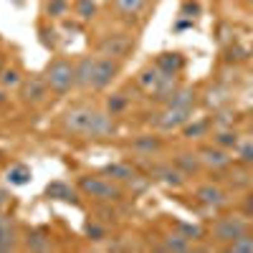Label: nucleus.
Segmentation results:
<instances>
[{
    "instance_id": "1",
    "label": "nucleus",
    "mask_w": 253,
    "mask_h": 253,
    "mask_svg": "<svg viewBox=\"0 0 253 253\" xmlns=\"http://www.w3.org/2000/svg\"><path fill=\"white\" fill-rule=\"evenodd\" d=\"M76 190L99 205H114L122 203L126 198V187H122L119 182H114L109 175H96V172H86V175H79L76 180Z\"/></svg>"
},
{
    "instance_id": "2",
    "label": "nucleus",
    "mask_w": 253,
    "mask_h": 253,
    "mask_svg": "<svg viewBox=\"0 0 253 253\" xmlns=\"http://www.w3.org/2000/svg\"><path fill=\"white\" fill-rule=\"evenodd\" d=\"M43 76L53 96H66L71 94V89H76V63L66 56H53Z\"/></svg>"
},
{
    "instance_id": "3",
    "label": "nucleus",
    "mask_w": 253,
    "mask_h": 253,
    "mask_svg": "<svg viewBox=\"0 0 253 253\" xmlns=\"http://www.w3.org/2000/svg\"><path fill=\"white\" fill-rule=\"evenodd\" d=\"M99 109H94L91 104H76V107L66 109L61 117V129L71 134V137H84L89 139V132L94 126V119H96Z\"/></svg>"
},
{
    "instance_id": "4",
    "label": "nucleus",
    "mask_w": 253,
    "mask_h": 253,
    "mask_svg": "<svg viewBox=\"0 0 253 253\" xmlns=\"http://www.w3.org/2000/svg\"><path fill=\"white\" fill-rule=\"evenodd\" d=\"M248 230H253V225H251V220L246 215H220L213 223L210 236H213L215 243L228 246V243H233L236 238H241L243 233H248Z\"/></svg>"
},
{
    "instance_id": "5",
    "label": "nucleus",
    "mask_w": 253,
    "mask_h": 253,
    "mask_svg": "<svg viewBox=\"0 0 253 253\" xmlns=\"http://www.w3.org/2000/svg\"><path fill=\"white\" fill-rule=\"evenodd\" d=\"M18 96H20V104L26 107H43L51 96V89L46 84V76L43 74H31L23 79V84L18 86Z\"/></svg>"
},
{
    "instance_id": "6",
    "label": "nucleus",
    "mask_w": 253,
    "mask_h": 253,
    "mask_svg": "<svg viewBox=\"0 0 253 253\" xmlns=\"http://www.w3.org/2000/svg\"><path fill=\"white\" fill-rule=\"evenodd\" d=\"M134 48V38L129 33H104L96 41V53L99 56H109L117 61H124Z\"/></svg>"
},
{
    "instance_id": "7",
    "label": "nucleus",
    "mask_w": 253,
    "mask_h": 253,
    "mask_svg": "<svg viewBox=\"0 0 253 253\" xmlns=\"http://www.w3.org/2000/svg\"><path fill=\"white\" fill-rule=\"evenodd\" d=\"M119 74H122V61L109 58V56H99V53H96L94 79H91V91H107L112 84L117 81Z\"/></svg>"
},
{
    "instance_id": "8",
    "label": "nucleus",
    "mask_w": 253,
    "mask_h": 253,
    "mask_svg": "<svg viewBox=\"0 0 253 253\" xmlns=\"http://www.w3.org/2000/svg\"><path fill=\"white\" fill-rule=\"evenodd\" d=\"M104 175H109L122 187H134V190L144 187V177H142V172L132 162H112V165L104 167Z\"/></svg>"
},
{
    "instance_id": "9",
    "label": "nucleus",
    "mask_w": 253,
    "mask_h": 253,
    "mask_svg": "<svg viewBox=\"0 0 253 253\" xmlns=\"http://www.w3.org/2000/svg\"><path fill=\"white\" fill-rule=\"evenodd\" d=\"M198 155L203 160L205 170H213V172H225V170H230V165H233L230 152L223 150V147H218V144H203L198 150Z\"/></svg>"
},
{
    "instance_id": "10",
    "label": "nucleus",
    "mask_w": 253,
    "mask_h": 253,
    "mask_svg": "<svg viewBox=\"0 0 253 253\" xmlns=\"http://www.w3.org/2000/svg\"><path fill=\"white\" fill-rule=\"evenodd\" d=\"M190 119H193V109L165 104V109L157 114V126L162 132H175V129H182Z\"/></svg>"
},
{
    "instance_id": "11",
    "label": "nucleus",
    "mask_w": 253,
    "mask_h": 253,
    "mask_svg": "<svg viewBox=\"0 0 253 253\" xmlns=\"http://www.w3.org/2000/svg\"><path fill=\"white\" fill-rule=\"evenodd\" d=\"M195 200L210 210H218V208L228 205V190L218 182H200L195 187Z\"/></svg>"
},
{
    "instance_id": "12",
    "label": "nucleus",
    "mask_w": 253,
    "mask_h": 253,
    "mask_svg": "<svg viewBox=\"0 0 253 253\" xmlns=\"http://www.w3.org/2000/svg\"><path fill=\"white\" fill-rule=\"evenodd\" d=\"M152 177L157 182H162L165 187H175V190L185 185V175L175 167V162H160V165H155L152 167Z\"/></svg>"
},
{
    "instance_id": "13",
    "label": "nucleus",
    "mask_w": 253,
    "mask_h": 253,
    "mask_svg": "<svg viewBox=\"0 0 253 253\" xmlns=\"http://www.w3.org/2000/svg\"><path fill=\"white\" fill-rule=\"evenodd\" d=\"M76 63V89L79 91H89L91 89V79H94V63L96 53H86L74 61Z\"/></svg>"
},
{
    "instance_id": "14",
    "label": "nucleus",
    "mask_w": 253,
    "mask_h": 253,
    "mask_svg": "<svg viewBox=\"0 0 253 253\" xmlns=\"http://www.w3.org/2000/svg\"><path fill=\"white\" fill-rule=\"evenodd\" d=\"M155 66L165 74V76H180L185 69V56L180 51H162L155 58Z\"/></svg>"
},
{
    "instance_id": "15",
    "label": "nucleus",
    "mask_w": 253,
    "mask_h": 253,
    "mask_svg": "<svg viewBox=\"0 0 253 253\" xmlns=\"http://www.w3.org/2000/svg\"><path fill=\"white\" fill-rule=\"evenodd\" d=\"M117 132H119L117 117H112V114H107V112H99L96 119H94L91 132H89V139H112Z\"/></svg>"
},
{
    "instance_id": "16",
    "label": "nucleus",
    "mask_w": 253,
    "mask_h": 253,
    "mask_svg": "<svg viewBox=\"0 0 253 253\" xmlns=\"http://www.w3.org/2000/svg\"><path fill=\"white\" fill-rule=\"evenodd\" d=\"M150 5V0H112V8L119 18H124L126 23H132V20L142 18V13L147 10Z\"/></svg>"
},
{
    "instance_id": "17",
    "label": "nucleus",
    "mask_w": 253,
    "mask_h": 253,
    "mask_svg": "<svg viewBox=\"0 0 253 253\" xmlns=\"http://www.w3.org/2000/svg\"><path fill=\"white\" fill-rule=\"evenodd\" d=\"M165 81V74L155 66H147V69H142L139 74H137V79H134V84L144 91V94H150V96H155L157 94V89H160V84Z\"/></svg>"
},
{
    "instance_id": "18",
    "label": "nucleus",
    "mask_w": 253,
    "mask_h": 253,
    "mask_svg": "<svg viewBox=\"0 0 253 253\" xmlns=\"http://www.w3.org/2000/svg\"><path fill=\"white\" fill-rule=\"evenodd\" d=\"M20 246V238H18V230H15V223L0 213V253L5 251H15Z\"/></svg>"
},
{
    "instance_id": "19",
    "label": "nucleus",
    "mask_w": 253,
    "mask_h": 253,
    "mask_svg": "<svg viewBox=\"0 0 253 253\" xmlns=\"http://www.w3.org/2000/svg\"><path fill=\"white\" fill-rule=\"evenodd\" d=\"M132 150L137 152V155H144V157H152V155H157V152H162V147H165V142H162V137H157V134H139L137 139H132Z\"/></svg>"
},
{
    "instance_id": "20",
    "label": "nucleus",
    "mask_w": 253,
    "mask_h": 253,
    "mask_svg": "<svg viewBox=\"0 0 253 253\" xmlns=\"http://www.w3.org/2000/svg\"><path fill=\"white\" fill-rule=\"evenodd\" d=\"M175 167L185 175V177H193V175H200L205 167H203V160H200V155L198 152H180L175 160Z\"/></svg>"
},
{
    "instance_id": "21",
    "label": "nucleus",
    "mask_w": 253,
    "mask_h": 253,
    "mask_svg": "<svg viewBox=\"0 0 253 253\" xmlns=\"http://www.w3.org/2000/svg\"><path fill=\"white\" fill-rule=\"evenodd\" d=\"M165 104H172V107H185V109H195L198 104V91L193 86H177L172 91V96L167 99Z\"/></svg>"
},
{
    "instance_id": "22",
    "label": "nucleus",
    "mask_w": 253,
    "mask_h": 253,
    "mask_svg": "<svg viewBox=\"0 0 253 253\" xmlns=\"http://www.w3.org/2000/svg\"><path fill=\"white\" fill-rule=\"evenodd\" d=\"M71 13L81 23H91L99 15V5H96V0H71Z\"/></svg>"
},
{
    "instance_id": "23",
    "label": "nucleus",
    "mask_w": 253,
    "mask_h": 253,
    "mask_svg": "<svg viewBox=\"0 0 253 253\" xmlns=\"http://www.w3.org/2000/svg\"><path fill=\"white\" fill-rule=\"evenodd\" d=\"M46 195H48L51 200L79 203V198H76V190H74L71 185H66V182H61V180H56V182H51V185L46 187Z\"/></svg>"
},
{
    "instance_id": "24",
    "label": "nucleus",
    "mask_w": 253,
    "mask_h": 253,
    "mask_svg": "<svg viewBox=\"0 0 253 253\" xmlns=\"http://www.w3.org/2000/svg\"><path fill=\"white\" fill-rule=\"evenodd\" d=\"M71 13V0H46L43 3V15L48 20H63Z\"/></svg>"
},
{
    "instance_id": "25",
    "label": "nucleus",
    "mask_w": 253,
    "mask_h": 253,
    "mask_svg": "<svg viewBox=\"0 0 253 253\" xmlns=\"http://www.w3.org/2000/svg\"><path fill=\"white\" fill-rule=\"evenodd\" d=\"M26 248L28 251H51L53 248V241H51V236L46 233V230L36 228V230H31L28 238H26Z\"/></svg>"
},
{
    "instance_id": "26",
    "label": "nucleus",
    "mask_w": 253,
    "mask_h": 253,
    "mask_svg": "<svg viewBox=\"0 0 253 253\" xmlns=\"http://www.w3.org/2000/svg\"><path fill=\"white\" fill-rule=\"evenodd\" d=\"M238 142H241V134L236 129H215L213 132V144L223 147V150H228V152H233L238 147Z\"/></svg>"
},
{
    "instance_id": "27",
    "label": "nucleus",
    "mask_w": 253,
    "mask_h": 253,
    "mask_svg": "<svg viewBox=\"0 0 253 253\" xmlns=\"http://www.w3.org/2000/svg\"><path fill=\"white\" fill-rule=\"evenodd\" d=\"M23 71H20L18 66H5L3 71H0V86H3L5 91H10V89H15L18 91V86L23 84Z\"/></svg>"
},
{
    "instance_id": "28",
    "label": "nucleus",
    "mask_w": 253,
    "mask_h": 253,
    "mask_svg": "<svg viewBox=\"0 0 253 253\" xmlns=\"http://www.w3.org/2000/svg\"><path fill=\"white\" fill-rule=\"evenodd\" d=\"M210 126H213V122H210V119H198V122L190 119V122L182 126V134H185L187 139H200V137H208V134H210Z\"/></svg>"
},
{
    "instance_id": "29",
    "label": "nucleus",
    "mask_w": 253,
    "mask_h": 253,
    "mask_svg": "<svg viewBox=\"0 0 253 253\" xmlns=\"http://www.w3.org/2000/svg\"><path fill=\"white\" fill-rule=\"evenodd\" d=\"M126 109H129V96L122 94V91H114L107 96V114L112 117H122Z\"/></svg>"
},
{
    "instance_id": "30",
    "label": "nucleus",
    "mask_w": 253,
    "mask_h": 253,
    "mask_svg": "<svg viewBox=\"0 0 253 253\" xmlns=\"http://www.w3.org/2000/svg\"><path fill=\"white\" fill-rule=\"evenodd\" d=\"M160 248L162 251H175V253H185V251H190L193 248V241H187L182 233H170L162 243H160Z\"/></svg>"
},
{
    "instance_id": "31",
    "label": "nucleus",
    "mask_w": 253,
    "mask_h": 253,
    "mask_svg": "<svg viewBox=\"0 0 253 253\" xmlns=\"http://www.w3.org/2000/svg\"><path fill=\"white\" fill-rule=\"evenodd\" d=\"M8 182L20 187V185H28L31 182V167L28 165H13L8 170Z\"/></svg>"
},
{
    "instance_id": "32",
    "label": "nucleus",
    "mask_w": 253,
    "mask_h": 253,
    "mask_svg": "<svg viewBox=\"0 0 253 253\" xmlns=\"http://www.w3.org/2000/svg\"><path fill=\"white\" fill-rule=\"evenodd\" d=\"M236 155H238V162H241V165L253 167V137H246V139L238 142Z\"/></svg>"
},
{
    "instance_id": "33",
    "label": "nucleus",
    "mask_w": 253,
    "mask_h": 253,
    "mask_svg": "<svg viewBox=\"0 0 253 253\" xmlns=\"http://www.w3.org/2000/svg\"><path fill=\"white\" fill-rule=\"evenodd\" d=\"M225 251H230V253H253V230L243 233V236L236 238L233 243H228Z\"/></svg>"
},
{
    "instance_id": "34",
    "label": "nucleus",
    "mask_w": 253,
    "mask_h": 253,
    "mask_svg": "<svg viewBox=\"0 0 253 253\" xmlns=\"http://www.w3.org/2000/svg\"><path fill=\"white\" fill-rule=\"evenodd\" d=\"M177 230L187 238V241H200L205 236V230L200 225H187V223H177Z\"/></svg>"
},
{
    "instance_id": "35",
    "label": "nucleus",
    "mask_w": 253,
    "mask_h": 253,
    "mask_svg": "<svg viewBox=\"0 0 253 253\" xmlns=\"http://www.w3.org/2000/svg\"><path fill=\"white\" fill-rule=\"evenodd\" d=\"M241 213H243L246 218H253V190H251V187L246 190V198H243V203H241Z\"/></svg>"
},
{
    "instance_id": "36",
    "label": "nucleus",
    "mask_w": 253,
    "mask_h": 253,
    "mask_svg": "<svg viewBox=\"0 0 253 253\" xmlns=\"http://www.w3.org/2000/svg\"><path fill=\"white\" fill-rule=\"evenodd\" d=\"M5 66H8V63H5V56H3V53H0V71H3Z\"/></svg>"
},
{
    "instance_id": "37",
    "label": "nucleus",
    "mask_w": 253,
    "mask_h": 253,
    "mask_svg": "<svg viewBox=\"0 0 253 253\" xmlns=\"http://www.w3.org/2000/svg\"><path fill=\"white\" fill-rule=\"evenodd\" d=\"M3 160H5V157H3V152H0V165H3Z\"/></svg>"
},
{
    "instance_id": "38",
    "label": "nucleus",
    "mask_w": 253,
    "mask_h": 253,
    "mask_svg": "<svg viewBox=\"0 0 253 253\" xmlns=\"http://www.w3.org/2000/svg\"><path fill=\"white\" fill-rule=\"evenodd\" d=\"M251 56H253V46H251Z\"/></svg>"
},
{
    "instance_id": "39",
    "label": "nucleus",
    "mask_w": 253,
    "mask_h": 253,
    "mask_svg": "<svg viewBox=\"0 0 253 253\" xmlns=\"http://www.w3.org/2000/svg\"><path fill=\"white\" fill-rule=\"evenodd\" d=\"M248 3H253V0H248Z\"/></svg>"
},
{
    "instance_id": "40",
    "label": "nucleus",
    "mask_w": 253,
    "mask_h": 253,
    "mask_svg": "<svg viewBox=\"0 0 253 253\" xmlns=\"http://www.w3.org/2000/svg\"><path fill=\"white\" fill-rule=\"evenodd\" d=\"M251 5H253V3H251Z\"/></svg>"
}]
</instances>
